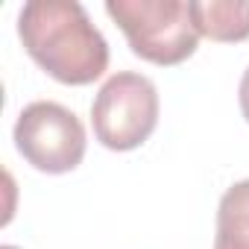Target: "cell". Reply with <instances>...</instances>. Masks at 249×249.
Instances as JSON below:
<instances>
[{"label": "cell", "instance_id": "1", "mask_svg": "<svg viewBox=\"0 0 249 249\" xmlns=\"http://www.w3.org/2000/svg\"><path fill=\"white\" fill-rule=\"evenodd\" d=\"M18 36L27 53L65 85H88L108 68V44L76 0L24 3Z\"/></svg>", "mask_w": 249, "mask_h": 249}, {"label": "cell", "instance_id": "2", "mask_svg": "<svg viewBox=\"0 0 249 249\" xmlns=\"http://www.w3.org/2000/svg\"><path fill=\"white\" fill-rule=\"evenodd\" d=\"M106 12L126 33L132 53L153 65H179L196 50L199 30L188 0H108Z\"/></svg>", "mask_w": 249, "mask_h": 249}, {"label": "cell", "instance_id": "3", "mask_svg": "<svg viewBox=\"0 0 249 249\" xmlns=\"http://www.w3.org/2000/svg\"><path fill=\"white\" fill-rule=\"evenodd\" d=\"M94 135L103 147L126 153L141 147L159 123V91L153 79L120 71L106 79L91 103Z\"/></svg>", "mask_w": 249, "mask_h": 249}, {"label": "cell", "instance_id": "4", "mask_svg": "<svg viewBox=\"0 0 249 249\" xmlns=\"http://www.w3.org/2000/svg\"><path fill=\"white\" fill-rule=\"evenodd\" d=\"M82 120L53 100L30 103L15 120V147L41 173H68L85 156Z\"/></svg>", "mask_w": 249, "mask_h": 249}, {"label": "cell", "instance_id": "5", "mask_svg": "<svg viewBox=\"0 0 249 249\" xmlns=\"http://www.w3.org/2000/svg\"><path fill=\"white\" fill-rule=\"evenodd\" d=\"M191 15L211 41L249 38V0H191Z\"/></svg>", "mask_w": 249, "mask_h": 249}, {"label": "cell", "instance_id": "6", "mask_svg": "<svg viewBox=\"0 0 249 249\" xmlns=\"http://www.w3.org/2000/svg\"><path fill=\"white\" fill-rule=\"evenodd\" d=\"M214 249H249V179L223 194L217 208Z\"/></svg>", "mask_w": 249, "mask_h": 249}, {"label": "cell", "instance_id": "7", "mask_svg": "<svg viewBox=\"0 0 249 249\" xmlns=\"http://www.w3.org/2000/svg\"><path fill=\"white\" fill-rule=\"evenodd\" d=\"M237 100H240V111H243V117L249 120V68H246V73H243V79H240Z\"/></svg>", "mask_w": 249, "mask_h": 249}, {"label": "cell", "instance_id": "8", "mask_svg": "<svg viewBox=\"0 0 249 249\" xmlns=\"http://www.w3.org/2000/svg\"><path fill=\"white\" fill-rule=\"evenodd\" d=\"M3 249H15V246H3Z\"/></svg>", "mask_w": 249, "mask_h": 249}]
</instances>
